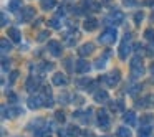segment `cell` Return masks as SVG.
<instances>
[{"label":"cell","mask_w":154,"mask_h":137,"mask_svg":"<svg viewBox=\"0 0 154 137\" xmlns=\"http://www.w3.org/2000/svg\"><path fill=\"white\" fill-rule=\"evenodd\" d=\"M143 74H144L143 58H141L139 55H136V56L131 60V78H133V79H139V78H143Z\"/></svg>","instance_id":"1"},{"label":"cell","mask_w":154,"mask_h":137,"mask_svg":"<svg viewBox=\"0 0 154 137\" xmlns=\"http://www.w3.org/2000/svg\"><path fill=\"white\" fill-rule=\"evenodd\" d=\"M116 37H118V31H116V28H113V27H106L103 30V33L100 35V43H103V45H111V43H114L116 41Z\"/></svg>","instance_id":"2"},{"label":"cell","mask_w":154,"mask_h":137,"mask_svg":"<svg viewBox=\"0 0 154 137\" xmlns=\"http://www.w3.org/2000/svg\"><path fill=\"white\" fill-rule=\"evenodd\" d=\"M129 41H131V33H126V35H124L123 43H121V46H119V58H121V60H126L128 55H129V51H131Z\"/></svg>","instance_id":"3"},{"label":"cell","mask_w":154,"mask_h":137,"mask_svg":"<svg viewBox=\"0 0 154 137\" xmlns=\"http://www.w3.org/2000/svg\"><path fill=\"white\" fill-rule=\"evenodd\" d=\"M40 83H42V78L30 76L27 79V83H25V88H27V91H30V93H35V91L40 88Z\"/></svg>","instance_id":"4"},{"label":"cell","mask_w":154,"mask_h":137,"mask_svg":"<svg viewBox=\"0 0 154 137\" xmlns=\"http://www.w3.org/2000/svg\"><path fill=\"white\" fill-rule=\"evenodd\" d=\"M119 76H121L119 71L116 70V71H113V73H111L109 76H103V79H104V83H106L109 88H114L118 83H119Z\"/></svg>","instance_id":"5"},{"label":"cell","mask_w":154,"mask_h":137,"mask_svg":"<svg viewBox=\"0 0 154 137\" xmlns=\"http://www.w3.org/2000/svg\"><path fill=\"white\" fill-rule=\"evenodd\" d=\"M48 51L53 56H61V43H58L55 40H50L48 41Z\"/></svg>","instance_id":"6"},{"label":"cell","mask_w":154,"mask_h":137,"mask_svg":"<svg viewBox=\"0 0 154 137\" xmlns=\"http://www.w3.org/2000/svg\"><path fill=\"white\" fill-rule=\"evenodd\" d=\"M98 124H100L101 127H109V116H108V112L104 109L98 111Z\"/></svg>","instance_id":"7"},{"label":"cell","mask_w":154,"mask_h":137,"mask_svg":"<svg viewBox=\"0 0 154 137\" xmlns=\"http://www.w3.org/2000/svg\"><path fill=\"white\" fill-rule=\"evenodd\" d=\"M123 20H124V13H123V12H119V10H113L109 13V17L106 18V22H113L114 25L121 23Z\"/></svg>","instance_id":"8"},{"label":"cell","mask_w":154,"mask_h":137,"mask_svg":"<svg viewBox=\"0 0 154 137\" xmlns=\"http://www.w3.org/2000/svg\"><path fill=\"white\" fill-rule=\"evenodd\" d=\"M75 71L80 73V74L88 73V71H90V63H88L86 60H78L76 63H75Z\"/></svg>","instance_id":"9"},{"label":"cell","mask_w":154,"mask_h":137,"mask_svg":"<svg viewBox=\"0 0 154 137\" xmlns=\"http://www.w3.org/2000/svg\"><path fill=\"white\" fill-rule=\"evenodd\" d=\"M28 106H30V109H38L40 106H43V99H42L40 94L28 97Z\"/></svg>","instance_id":"10"},{"label":"cell","mask_w":154,"mask_h":137,"mask_svg":"<svg viewBox=\"0 0 154 137\" xmlns=\"http://www.w3.org/2000/svg\"><path fill=\"white\" fill-rule=\"evenodd\" d=\"M51 81H53L55 86H66V84H68V78L65 76L63 73H55Z\"/></svg>","instance_id":"11"},{"label":"cell","mask_w":154,"mask_h":137,"mask_svg":"<svg viewBox=\"0 0 154 137\" xmlns=\"http://www.w3.org/2000/svg\"><path fill=\"white\" fill-rule=\"evenodd\" d=\"M93 50H94L93 43H85V45H81V46L78 48V55H80V56H88V55L93 53Z\"/></svg>","instance_id":"12"},{"label":"cell","mask_w":154,"mask_h":137,"mask_svg":"<svg viewBox=\"0 0 154 137\" xmlns=\"http://www.w3.org/2000/svg\"><path fill=\"white\" fill-rule=\"evenodd\" d=\"M35 17V8L33 7H25L23 8V12H22V22H28V20H32V18Z\"/></svg>","instance_id":"13"},{"label":"cell","mask_w":154,"mask_h":137,"mask_svg":"<svg viewBox=\"0 0 154 137\" xmlns=\"http://www.w3.org/2000/svg\"><path fill=\"white\" fill-rule=\"evenodd\" d=\"M7 35H8V38H10L12 41H15V43H20V40H22V33L17 30V28H8V31H7Z\"/></svg>","instance_id":"14"},{"label":"cell","mask_w":154,"mask_h":137,"mask_svg":"<svg viewBox=\"0 0 154 137\" xmlns=\"http://www.w3.org/2000/svg\"><path fill=\"white\" fill-rule=\"evenodd\" d=\"M98 25H100V23H98L96 18H86L83 27H85V30H86V31H93V30H96V28H98Z\"/></svg>","instance_id":"15"},{"label":"cell","mask_w":154,"mask_h":137,"mask_svg":"<svg viewBox=\"0 0 154 137\" xmlns=\"http://www.w3.org/2000/svg\"><path fill=\"white\" fill-rule=\"evenodd\" d=\"M124 122L129 124V126L136 124V114H134V111H126L124 112Z\"/></svg>","instance_id":"16"},{"label":"cell","mask_w":154,"mask_h":137,"mask_svg":"<svg viewBox=\"0 0 154 137\" xmlns=\"http://www.w3.org/2000/svg\"><path fill=\"white\" fill-rule=\"evenodd\" d=\"M94 101H96V103H104V101H108V93L103 89H98V93H94Z\"/></svg>","instance_id":"17"},{"label":"cell","mask_w":154,"mask_h":137,"mask_svg":"<svg viewBox=\"0 0 154 137\" xmlns=\"http://www.w3.org/2000/svg\"><path fill=\"white\" fill-rule=\"evenodd\" d=\"M0 50H2V53H7V51L12 50V45L7 38H2V40H0Z\"/></svg>","instance_id":"18"},{"label":"cell","mask_w":154,"mask_h":137,"mask_svg":"<svg viewBox=\"0 0 154 137\" xmlns=\"http://www.w3.org/2000/svg\"><path fill=\"white\" fill-rule=\"evenodd\" d=\"M42 8L43 10H51V8L57 5V0H42Z\"/></svg>","instance_id":"19"},{"label":"cell","mask_w":154,"mask_h":137,"mask_svg":"<svg viewBox=\"0 0 154 137\" xmlns=\"http://www.w3.org/2000/svg\"><path fill=\"white\" fill-rule=\"evenodd\" d=\"M22 8V2L20 0H10V4H8V10L10 12H17Z\"/></svg>","instance_id":"20"},{"label":"cell","mask_w":154,"mask_h":137,"mask_svg":"<svg viewBox=\"0 0 154 137\" xmlns=\"http://www.w3.org/2000/svg\"><path fill=\"white\" fill-rule=\"evenodd\" d=\"M116 136L118 137H131V130L128 129V127H118Z\"/></svg>","instance_id":"21"},{"label":"cell","mask_w":154,"mask_h":137,"mask_svg":"<svg viewBox=\"0 0 154 137\" xmlns=\"http://www.w3.org/2000/svg\"><path fill=\"white\" fill-rule=\"evenodd\" d=\"M151 136V127L149 126H141L139 132H137V137H149Z\"/></svg>","instance_id":"22"},{"label":"cell","mask_w":154,"mask_h":137,"mask_svg":"<svg viewBox=\"0 0 154 137\" xmlns=\"http://www.w3.org/2000/svg\"><path fill=\"white\" fill-rule=\"evenodd\" d=\"M108 56H109V50H108L106 53L103 55V58H98V61H96V68H104V66H106L104 63H106Z\"/></svg>","instance_id":"23"},{"label":"cell","mask_w":154,"mask_h":137,"mask_svg":"<svg viewBox=\"0 0 154 137\" xmlns=\"http://www.w3.org/2000/svg\"><path fill=\"white\" fill-rule=\"evenodd\" d=\"M66 130H68V134H70V137H73V136H75V137H78V136L81 134V132H80V129H78L76 126H70Z\"/></svg>","instance_id":"24"},{"label":"cell","mask_w":154,"mask_h":137,"mask_svg":"<svg viewBox=\"0 0 154 137\" xmlns=\"http://www.w3.org/2000/svg\"><path fill=\"white\" fill-rule=\"evenodd\" d=\"M47 38H50V30L40 31V33H38V38H37V40H38V41H45Z\"/></svg>","instance_id":"25"},{"label":"cell","mask_w":154,"mask_h":137,"mask_svg":"<svg viewBox=\"0 0 154 137\" xmlns=\"http://www.w3.org/2000/svg\"><path fill=\"white\" fill-rule=\"evenodd\" d=\"M50 136V130L47 129H37V132H35V137H47Z\"/></svg>","instance_id":"26"},{"label":"cell","mask_w":154,"mask_h":137,"mask_svg":"<svg viewBox=\"0 0 154 137\" xmlns=\"http://www.w3.org/2000/svg\"><path fill=\"white\" fill-rule=\"evenodd\" d=\"M144 38H147V40H151L154 43V30L152 28H149V30L144 31Z\"/></svg>","instance_id":"27"},{"label":"cell","mask_w":154,"mask_h":137,"mask_svg":"<svg viewBox=\"0 0 154 137\" xmlns=\"http://www.w3.org/2000/svg\"><path fill=\"white\" fill-rule=\"evenodd\" d=\"M151 121H152V116H151V114H144L143 119H141V124H143V126H147Z\"/></svg>","instance_id":"28"},{"label":"cell","mask_w":154,"mask_h":137,"mask_svg":"<svg viewBox=\"0 0 154 137\" xmlns=\"http://www.w3.org/2000/svg\"><path fill=\"white\" fill-rule=\"evenodd\" d=\"M143 18H144V15H143V12H137L136 15H134V22H136V25H139L141 22H143Z\"/></svg>","instance_id":"29"},{"label":"cell","mask_w":154,"mask_h":137,"mask_svg":"<svg viewBox=\"0 0 154 137\" xmlns=\"http://www.w3.org/2000/svg\"><path fill=\"white\" fill-rule=\"evenodd\" d=\"M48 25H50L51 28H60V22H58V18H51V20L48 22Z\"/></svg>","instance_id":"30"},{"label":"cell","mask_w":154,"mask_h":137,"mask_svg":"<svg viewBox=\"0 0 154 137\" xmlns=\"http://www.w3.org/2000/svg\"><path fill=\"white\" fill-rule=\"evenodd\" d=\"M71 63H73V60H71V58H66V60H65V66H66L68 71H75V68L71 66Z\"/></svg>","instance_id":"31"},{"label":"cell","mask_w":154,"mask_h":137,"mask_svg":"<svg viewBox=\"0 0 154 137\" xmlns=\"http://www.w3.org/2000/svg\"><path fill=\"white\" fill-rule=\"evenodd\" d=\"M90 83H91V79H90V78H85V79L76 81V84H78V86H88Z\"/></svg>","instance_id":"32"},{"label":"cell","mask_w":154,"mask_h":137,"mask_svg":"<svg viewBox=\"0 0 154 137\" xmlns=\"http://www.w3.org/2000/svg\"><path fill=\"white\" fill-rule=\"evenodd\" d=\"M17 78H18V71H12L10 73V84H14L17 81Z\"/></svg>","instance_id":"33"},{"label":"cell","mask_w":154,"mask_h":137,"mask_svg":"<svg viewBox=\"0 0 154 137\" xmlns=\"http://www.w3.org/2000/svg\"><path fill=\"white\" fill-rule=\"evenodd\" d=\"M8 66H10V61H8L7 58H4V60H2V70L7 71V70H8Z\"/></svg>","instance_id":"34"},{"label":"cell","mask_w":154,"mask_h":137,"mask_svg":"<svg viewBox=\"0 0 154 137\" xmlns=\"http://www.w3.org/2000/svg\"><path fill=\"white\" fill-rule=\"evenodd\" d=\"M8 103H10V104H15V103H17V96H15L14 93L8 94Z\"/></svg>","instance_id":"35"},{"label":"cell","mask_w":154,"mask_h":137,"mask_svg":"<svg viewBox=\"0 0 154 137\" xmlns=\"http://www.w3.org/2000/svg\"><path fill=\"white\" fill-rule=\"evenodd\" d=\"M58 137H70V134H68V130L60 129V130H58Z\"/></svg>","instance_id":"36"},{"label":"cell","mask_w":154,"mask_h":137,"mask_svg":"<svg viewBox=\"0 0 154 137\" xmlns=\"http://www.w3.org/2000/svg\"><path fill=\"white\" fill-rule=\"evenodd\" d=\"M139 89H141V86H133V88L129 89V94H131V96H134V94H136Z\"/></svg>","instance_id":"37"},{"label":"cell","mask_w":154,"mask_h":137,"mask_svg":"<svg viewBox=\"0 0 154 137\" xmlns=\"http://www.w3.org/2000/svg\"><path fill=\"white\" fill-rule=\"evenodd\" d=\"M55 116H57V119H58V121H61V122H63V121H65V114L61 112V111H58V112L55 114Z\"/></svg>","instance_id":"38"},{"label":"cell","mask_w":154,"mask_h":137,"mask_svg":"<svg viewBox=\"0 0 154 137\" xmlns=\"http://www.w3.org/2000/svg\"><path fill=\"white\" fill-rule=\"evenodd\" d=\"M124 5H128V7H133V5H136V0H123Z\"/></svg>","instance_id":"39"},{"label":"cell","mask_w":154,"mask_h":137,"mask_svg":"<svg viewBox=\"0 0 154 137\" xmlns=\"http://www.w3.org/2000/svg\"><path fill=\"white\" fill-rule=\"evenodd\" d=\"M5 25H7V15L2 13V27H5Z\"/></svg>","instance_id":"40"},{"label":"cell","mask_w":154,"mask_h":137,"mask_svg":"<svg viewBox=\"0 0 154 137\" xmlns=\"http://www.w3.org/2000/svg\"><path fill=\"white\" fill-rule=\"evenodd\" d=\"M143 4H144V5H152V4H154V0H144Z\"/></svg>","instance_id":"41"},{"label":"cell","mask_w":154,"mask_h":137,"mask_svg":"<svg viewBox=\"0 0 154 137\" xmlns=\"http://www.w3.org/2000/svg\"><path fill=\"white\" fill-rule=\"evenodd\" d=\"M111 0H101V5H109Z\"/></svg>","instance_id":"42"},{"label":"cell","mask_w":154,"mask_h":137,"mask_svg":"<svg viewBox=\"0 0 154 137\" xmlns=\"http://www.w3.org/2000/svg\"><path fill=\"white\" fill-rule=\"evenodd\" d=\"M151 74H152V81H154V63H152V66H151Z\"/></svg>","instance_id":"43"}]
</instances>
